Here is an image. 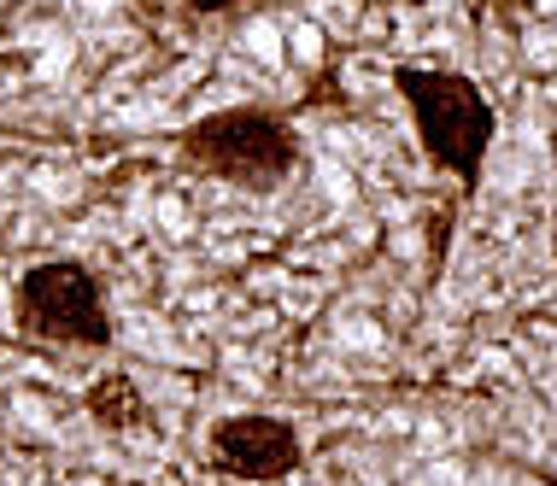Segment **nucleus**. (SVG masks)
<instances>
[{
	"mask_svg": "<svg viewBox=\"0 0 557 486\" xmlns=\"http://www.w3.org/2000/svg\"><path fill=\"white\" fill-rule=\"evenodd\" d=\"M188 159L218 182L270 194L294 171L299 141L288 124H276L264 112H223V117H206L200 129H188Z\"/></svg>",
	"mask_w": 557,
	"mask_h": 486,
	"instance_id": "3",
	"label": "nucleus"
},
{
	"mask_svg": "<svg viewBox=\"0 0 557 486\" xmlns=\"http://www.w3.org/2000/svg\"><path fill=\"white\" fill-rule=\"evenodd\" d=\"M88 416L107 422V428H129V422H141V416H147V404L135 399L129 375H107V382L88 392Z\"/></svg>",
	"mask_w": 557,
	"mask_h": 486,
	"instance_id": "5",
	"label": "nucleus"
},
{
	"mask_svg": "<svg viewBox=\"0 0 557 486\" xmlns=\"http://www.w3.org/2000/svg\"><path fill=\"white\" fill-rule=\"evenodd\" d=\"M399 88L417 112V135H423L429 159L458 176L463 188H475L493 141L487 95L470 77H451V71H399Z\"/></svg>",
	"mask_w": 557,
	"mask_h": 486,
	"instance_id": "1",
	"label": "nucleus"
},
{
	"mask_svg": "<svg viewBox=\"0 0 557 486\" xmlns=\"http://www.w3.org/2000/svg\"><path fill=\"white\" fill-rule=\"evenodd\" d=\"M218 475L235 481H288L299 463H306V446H299L294 422L282 416H223L212 428V446H206Z\"/></svg>",
	"mask_w": 557,
	"mask_h": 486,
	"instance_id": "4",
	"label": "nucleus"
},
{
	"mask_svg": "<svg viewBox=\"0 0 557 486\" xmlns=\"http://www.w3.org/2000/svg\"><path fill=\"white\" fill-rule=\"evenodd\" d=\"M200 12H218V7H235V0H194Z\"/></svg>",
	"mask_w": 557,
	"mask_h": 486,
	"instance_id": "6",
	"label": "nucleus"
},
{
	"mask_svg": "<svg viewBox=\"0 0 557 486\" xmlns=\"http://www.w3.org/2000/svg\"><path fill=\"white\" fill-rule=\"evenodd\" d=\"M12 316L24 334L48 346H112V311H107V287L88 264L77 258H48L29 264L12 294Z\"/></svg>",
	"mask_w": 557,
	"mask_h": 486,
	"instance_id": "2",
	"label": "nucleus"
}]
</instances>
